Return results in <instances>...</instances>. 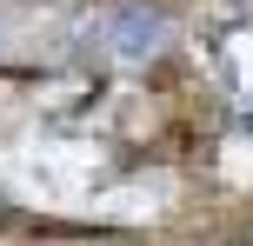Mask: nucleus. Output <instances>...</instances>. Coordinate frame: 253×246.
Instances as JSON below:
<instances>
[{
    "instance_id": "f03ea898",
    "label": "nucleus",
    "mask_w": 253,
    "mask_h": 246,
    "mask_svg": "<svg viewBox=\"0 0 253 246\" xmlns=\"http://www.w3.org/2000/svg\"><path fill=\"white\" fill-rule=\"evenodd\" d=\"M67 246H87V240H67Z\"/></svg>"
},
{
    "instance_id": "f257e3e1",
    "label": "nucleus",
    "mask_w": 253,
    "mask_h": 246,
    "mask_svg": "<svg viewBox=\"0 0 253 246\" xmlns=\"http://www.w3.org/2000/svg\"><path fill=\"white\" fill-rule=\"evenodd\" d=\"M167 34H173L167 7H147V0H114V7L93 13V40H100V53L120 60V67H147L153 53L167 47Z\"/></svg>"
}]
</instances>
